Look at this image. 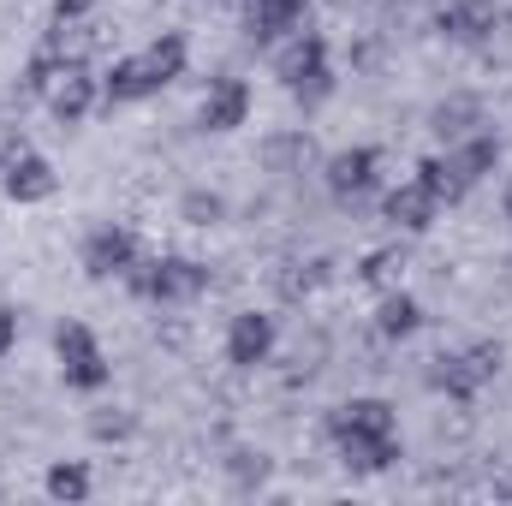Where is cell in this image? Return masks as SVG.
<instances>
[{
    "label": "cell",
    "mask_w": 512,
    "mask_h": 506,
    "mask_svg": "<svg viewBox=\"0 0 512 506\" xmlns=\"http://www.w3.org/2000/svg\"><path fill=\"white\" fill-rule=\"evenodd\" d=\"M382 221L393 233H429L441 221V203L417 185V179H399L393 191H382Z\"/></svg>",
    "instance_id": "cell-16"
},
{
    "label": "cell",
    "mask_w": 512,
    "mask_h": 506,
    "mask_svg": "<svg viewBox=\"0 0 512 506\" xmlns=\"http://www.w3.org/2000/svg\"><path fill=\"white\" fill-rule=\"evenodd\" d=\"M501 215H507V227H512V179H507V191H501Z\"/></svg>",
    "instance_id": "cell-27"
},
{
    "label": "cell",
    "mask_w": 512,
    "mask_h": 506,
    "mask_svg": "<svg viewBox=\"0 0 512 506\" xmlns=\"http://www.w3.org/2000/svg\"><path fill=\"white\" fill-rule=\"evenodd\" d=\"M262 471H268V465H262V453H233V477H239V483H262Z\"/></svg>",
    "instance_id": "cell-26"
},
{
    "label": "cell",
    "mask_w": 512,
    "mask_h": 506,
    "mask_svg": "<svg viewBox=\"0 0 512 506\" xmlns=\"http://www.w3.org/2000/svg\"><path fill=\"white\" fill-rule=\"evenodd\" d=\"M18 352V310L12 304H0V364Z\"/></svg>",
    "instance_id": "cell-24"
},
{
    "label": "cell",
    "mask_w": 512,
    "mask_h": 506,
    "mask_svg": "<svg viewBox=\"0 0 512 506\" xmlns=\"http://www.w3.org/2000/svg\"><path fill=\"white\" fill-rule=\"evenodd\" d=\"M268 54H274V78L292 90V102L316 108V102L334 96V54H328V36L322 30H298V36H286Z\"/></svg>",
    "instance_id": "cell-3"
},
{
    "label": "cell",
    "mask_w": 512,
    "mask_h": 506,
    "mask_svg": "<svg viewBox=\"0 0 512 506\" xmlns=\"http://www.w3.org/2000/svg\"><path fill=\"white\" fill-rule=\"evenodd\" d=\"M328 435L340 447V459L358 471V477H376L387 465H399V411L364 393V399H346L334 417H328Z\"/></svg>",
    "instance_id": "cell-2"
},
{
    "label": "cell",
    "mask_w": 512,
    "mask_h": 506,
    "mask_svg": "<svg viewBox=\"0 0 512 506\" xmlns=\"http://www.w3.org/2000/svg\"><path fill=\"white\" fill-rule=\"evenodd\" d=\"M54 358H60V376H66L72 393H102L114 381V364H108L102 340L84 322H60L54 328Z\"/></svg>",
    "instance_id": "cell-7"
},
{
    "label": "cell",
    "mask_w": 512,
    "mask_h": 506,
    "mask_svg": "<svg viewBox=\"0 0 512 506\" xmlns=\"http://www.w3.org/2000/svg\"><path fill=\"white\" fill-rule=\"evenodd\" d=\"M399 274H405V251H393V245H382V251H370L364 262H358V280L376 286V292L399 286Z\"/></svg>",
    "instance_id": "cell-21"
},
{
    "label": "cell",
    "mask_w": 512,
    "mask_h": 506,
    "mask_svg": "<svg viewBox=\"0 0 512 506\" xmlns=\"http://www.w3.org/2000/svg\"><path fill=\"white\" fill-rule=\"evenodd\" d=\"M495 24H501V6H495V0H441V6H435V30H441L447 42H465V48L489 42Z\"/></svg>",
    "instance_id": "cell-14"
},
{
    "label": "cell",
    "mask_w": 512,
    "mask_h": 506,
    "mask_svg": "<svg viewBox=\"0 0 512 506\" xmlns=\"http://www.w3.org/2000/svg\"><path fill=\"white\" fill-rule=\"evenodd\" d=\"M179 209H185V221H191V227H221V215H227V203H221L215 191H185V203H179Z\"/></svg>",
    "instance_id": "cell-22"
},
{
    "label": "cell",
    "mask_w": 512,
    "mask_h": 506,
    "mask_svg": "<svg viewBox=\"0 0 512 506\" xmlns=\"http://www.w3.org/2000/svg\"><path fill=\"white\" fill-rule=\"evenodd\" d=\"M126 286L143 298V304H197L203 292H209V262H197V256H143L137 268L126 274Z\"/></svg>",
    "instance_id": "cell-4"
},
{
    "label": "cell",
    "mask_w": 512,
    "mask_h": 506,
    "mask_svg": "<svg viewBox=\"0 0 512 506\" xmlns=\"http://www.w3.org/2000/svg\"><path fill=\"white\" fill-rule=\"evenodd\" d=\"M411 179H417V185H423V191H429V197H435L441 209H453V203H465V197H471V191L459 185V173L447 167V155H423Z\"/></svg>",
    "instance_id": "cell-18"
},
{
    "label": "cell",
    "mask_w": 512,
    "mask_h": 506,
    "mask_svg": "<svg viewBox=\"0 0 512 506\" xmlns=\"http://www.w3.org/2000/svg\"><path fill=\"white\" fill-rule=\"evenodd\" d=\"M441 155H447V167L459 173V185H465V191H477V185L501 167V137L477 126V131H465V137H453Z\"/></svg>",
    "instance_id": "cell-15"
},
{
    "label": "cell",
    "mask_w": 512,
    "mask_h": 506,
    "mask_svg": "<svg viewBox=\"0 0 512 506\" xmlns=\"http://www.w3.org/2000/svg\"><path fill=\"white\" fill-rule=\"evenodd\" d=\"M42 489H48V501H66V506L90 501V465L84 459H54L48 477H42Z\"/></svg>",
    "instance_id": "cell-19"
},
{
    "label": "cell",
    "mask_w": 512,
    "mask_h": 506,
    "mask_svg": "<svg viewBox=\"0 0 512 506\" xmlns=\"http://www.w3.org/2000/svg\"><path fill=\"white\" fill-rule=\"evenodd\" d=\"M42 102H48V114H54L60 126H84V120L102 108V72H96L90 60H78V54H72V60H66V72L48 84V96H42Z\"/></svg>",
    "instance_id": "cell-9"
},
{
    "label": "cell",
    "mask_w": 512,
    "mask_h": 506,
    "mask_svg": "<svg viewBox=\"0 0 512 506\" xmlns=\"http://www.w3.org/2000/svg\"><path fill=\"white\" fill-rule=\"evenodd\" d=\"M0 191L18 209H36V203H48L60 191V173H54V161L42 149H30L24 137H6L0 143Z\"/></svg>",
    "instance_id": "cell-6"
},
{
    "label": "cell",
    "mask_w": 512,
    "mask_h": 506,
    "mask_svg": "<svg viewBox=\"0 0 512 506\" xmlns=\"http://www.w3.org/2000/svg\"><path fill=\"white\" fill-rule=\"evenodd\" d=\"M274 346H280V322L268 310H239L227 322V364L233 370H262L274 358Z\"/></svg>",
    "instance_id": "cell-12"
},
{
    "label": "cell",
    "mask_w": 512,
    "mask_h": 506,
    "mask_svg": "<svg viewBox=\"0 0 512 506\" xmlns=\"http://www.w3.org/2000/svg\"><path fill=\"white\" fill-rule=\"evenodd\" d=\"M251 84L245 78H215L209 90H203V102H197V126L215 131V137H227V131L251 126Z\"/></svg>",
    "instance_id": "cell-13"
},
{
    "label": "cell",
    "mask_w": 512,
    "mask_h": 506,
    "mask_svg": "<svg viewBox=\"0 0 512 506\" xmlns=\"http://www.w3.org/2000/svg\"><path fill=\"white\" fill-rule=\"evenodd\" d=\"M96 6H102V0H54V18H60V24H84Z\"/></svg>",
    "instance_id": "cell-25"
},
{
    "label": "cell",
    "mask_w": 512,
    "mask_h": 506,
    "mask_svg": "<svg viewBox=\"0 0 512 506\" xmlns=\"http://www.w3.org/2000/svg\"><path fill=\"white\" fill-rule=\"evenodd\" d=\"M239 6H245V0H239Z\"/></svg>",
    "instance_id": "cell-28"
},
{
    "label": "cell",
    "mask_w": 512,
    "mask_h": 506,
    "mask_svg": "<svg viewBox=\"0 0 512 506\" xmlns=\"http://www.w3.org/2000/svg\"><path fill=\"white\" fill-rule=\"evenodd\" d=\"M90 435H96V441H126V435H131V417L108 405V411H96V417H90Z\"/></svg>",
    "instance_id": "cell-23"
},
{
    "label": "cell",
    "mask_w": 512,
    "mask_h": 506,
    "mask_svg": "<svg viewBox=\"0 0 512 506\" xmlns=\"http://www.w3.org/2000/svg\"><path fill=\"white\" fill-rule=\"evenodd\" d=\"M322 185H328V197H334V203H346V209L370 203V197L382 191V149H376V143L334 149V155H328V167H322Z\"/></svg>",
    "instance_id": "cell-8"
},
{
    "label": "cell",
    "mask_w": 512,
    "mask_h": 506,
    "mask_svg": "<svg viewBox=\"0 0 512 506\" xmlns=\"http://www.w3.org/2000/svg\"><path fill=\"white\" fill-rule=\"evenodd\" d=\"M429 126H435V137H441V143H453V137H465V131L483 126V108H477L471 96H453V102H441V108L429 114Z\"/></svg>",
    "instance_id": "cell-20"
},
{
    "label": "cell",
    "mask_w": 512,
    "mask_h": 506,
    "mask_svg": "<svg viewBox=\"0 0 512 506\" xmlns=\"http://www.w3.org/2000/svg\"><path fill=\"white\" fill-rule=\"evenodd\" d=\"M78 262H84L90 280H126L131 268L143 262V239H137L131 227H120V221H102L96 233H84Z\"/></svg>",
    "instance_id": "cell-10"
},
{
    "label": "cell",
    "mask_w": 512,
    "mask_h": 506,
    "mask_svg": "<svg viewBox=\"0 0 512 506\" xmlns=\"http://www.w3.org/2000/svg\"><path fill=\"white\" fill-rule=\"evenodd\" d=\"M316 0H245V42L251 48H280L286 36L310 30Z\"/></svg>",
    "instance_id": "cell-11"
},
{
    "label": "cell",
    "mask_w": 512,
    "mask_h": 506,
    "mask_svg": "<svg viewBox=\"0 0 512 506\" xmlns=\"http://www.w3.org/2000/svg\"><path fill=\"white\" fill-rule=\"evenodd\" d=\"M417 328H423V304H417L411 292L387 286L382 304H376V334H382V340H411Z\"/></svg>",
    "instance_id": "cell-17"
},
{
    "label": "cell",
    "mask_w": 512,
    "mask_h": 506,
    "mask_svg": "<svg viewBox=\"0 0 512 506\" xmlns=\"http://www.w3.org/2000/svg\"><path fill=\"white\" fill-rule=\"evenodd\" d=\"M495 376H501V346H495V340H477V346H465V352H441V358L429 364V387L447 393V399H459V405H471Z\"/></svg>",
    "instance_id": "cell-5"
},
{
    "label": "cell",
    "mask_w": 512,
    "mask_h": 506,
    "mask_svg": "<svg viewBox=\"0 0 512 506\" xmlns=\"http://www.w3.org/2000/svg\"><path fill=\"white\" fill-rule=\"evenodd\" d=\"M185 66H191V42L179 30H161L149 48L120 54V60L102 66V108H137V102L161 96L167 84L185 78Z\"/></svg>",
    "instance_id": "cell-1"
}]
</instances>
